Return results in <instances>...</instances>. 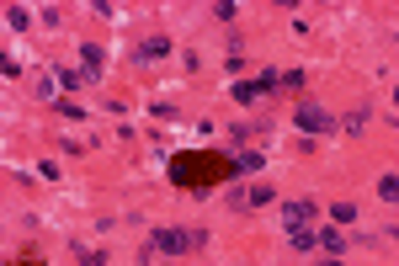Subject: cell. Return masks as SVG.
Wrapping results in <instances>:
<instances>
[{"label": "cell", "instance_id": "cell-9", "mask_svg": "<svg viewBox=\"0 0 399 266\" xmlns=\"http://www.w3.org/2000/svg\"><path fill=\"white\" fill-rule=\"evenodd\" d=\"M54 80H59L64 91H80V86L91 80V75H86V70H75V64H59V70H54Z\"/></svg>", "mask_w": 399, "mask_h": 266}, {"label": "cell", "instance_id": "cell-10", "mask_svg": "<svg viewBox=\"0 0 399 266\" xmlns=\"http://www.w3.org/2000/svg\"><path fill=\"white\" fill-rule=\"evenodd\" d=\"M368 112H373V107H352V112H346L336 128H341V133H362V128H368Z\"/></svg>", "mask_w": 399, "mask_h": 266}, {"label": "cell", "instance_id": "cell-12", "mask_svg": "<svg viewBox=\"0 0 399 266\" xmlns=\"http://www.w3.org/2000/svg\"><path fill=\"white\" fill-rule=\"evenodd\" d=\"M288 245H293L298 256H304V251H314V229H288Z\"/></svg>", "mask_w": 399, "mask_h": 266}, {"label": "cell", "instance_id": "cell-4", "mask_svg": "<svg viewBox=\"0 0 399 266\" xmlns=\"http://www.w3.org/2000/svg\"><path fill=\"white\" fill-rule=\"evenodd\" d=\"M314 213H320L314 197H293V203H282V224H288V229H309Z\"/></svg>", "mask_w": 399, "mask_h": 266}, {"label": "cell", "instance_id": "cell-17", "mask_svg": "<svg viewBox=\"0 0 399 266\" xmlns=\"http://www.w3.org/2000/svg\"><path fill=\"white\" fill-rule=\"evenodd\" d=\"M378 197H384V203H394V197H399V176H384V181H378Z\"/></svg>", "mask_w": 399, "mask_h": 266}, {"label": "cell", "instance_id": "cell-7", "mask_svg": "<svg viewBox=\"0 0 399 266\" xmlns=\"http://www.w3.org/2000/svg\"><path fill=\"white\" fill-rule=\"evenodd\" d=\"M229 96H235L240 107H256V102L266 96V91H261V80H235V91H229Z\"/></svg>", "mask_w": 399, "mask_h": 266}, {"label": "cell", "instance_id": "cell-19", "mask_svg": "<svg viewBox=\"0 0 399 266\" xmlns=\"http://www.w3.org/2000/svg\"><path fill=\"white\" fill-rule=\"evenodd\" d=\"M54 107H59V118H70V123H80V118H86V112H80V107H75V102H64V96H59V102H54Z\"/></svg>", "mask_w": 399, "mask_h": 266}, {"label": "cell", "instance_id": "cell-20", "mask_svg": "<svg viewBox=\"0 0 399 266\" xmlns=\"http://www.w3.org/2000/svg\"><path fill=\"white\" fill-rule=\"evenodd\" d=\"M229 139H235V144L245 149V139H256V128H245V123H235V128H229Z\"/></svg>", "mask_w": 399, "mask_h": 266}, {"label": "cell", "instance_id": "cell-11", "mask_svg": "<svg viewBox=\"0 0 399 266\" xmlns=\"http://www.w3.org/2000/svg\"><path fill=\"white\" fill-rule=\"evenodd\" d=\"M261 149H240V160H235V171H240V176H245V171H261Z\"/></svg>", "mask_w": 399, "mask_h": 266}, {"label": "cell", "instance_id": "cell-21", "mask_svg": "<svg viewBox=\"0 0 399 266\" xmlns=\"http://www.w3.org/2000/svg\"><path fill=\"white\" fill-rule=\"evenodd\" d=\"M16 266H43V261H38V256H22V261H16Z\"/></svg>", "mask_w": 399, "mask_h": 266}, {"label": "cell", "instance_id": "cell-6", "mask_svg": "<svg viewBox=\"0 0 399 266\" xmlns=\"http://www.w3.org/2000/svg\"><path fill=\"white\" fill-rule=\"evenodd\" d=\"M165 54H171V38H144L133 59H139V64H155V59H165Z\"/></svg>", "mask_w": 399, "mask_h": 266}, {"label": "cell", "instance_id": "cell-15", "mask_svg": "<svg viewBox=\"0 0 399 266\" xmlns=\"http://www.w3.org/2000/svg\"><path fill=\"white\" fill-rule=\"evenodd\" d=\"M277 91H304V70H282Z\"/></svg>", "mask_w": 399, "mask_h": 266}, {"label": "cell", "instance_id": "cell-1", "mask_svg": "<svg viewBox=\"0 0 399 266\" xmlns=\"http://www.w3.org/2000/svg\"><path fill=\"white\" fill-rule=\"evenodd\" d=\"M165 176L176 181L181 192H213L219 181H235V160L229 155H203V149H181V155H171V165H165Z\"/></svg>", "mask_w": 399, "mask_h": 266}, {"label": "cell", "instance_id": "cell-18", "mask_svg": "<svg viewBox=\"0 0 399 266\" xmlns=\"http://www.w3.org/2000/svg\"><path fill=\"white\" fill-rule=\"evenodd\" d=\"M213 16H219V22H235L240 6H235V0H219V6H213Z\"/></svg>", "mask_w": 399, "mask_h": 266}, {"label": "cell", "instance_id": "cell-3", "mask_svg": "<svg viewBox=\"0 0 399 266\" xmlns=\"http://www.w3.org/2000/svg\"><path fill=\"white\" fill-rule=\"evenodd\" d=\"M293 123L304 133H336V118H330L320 102H298V112H293Z\"/></svg>", "mask_w": 399, "mask_h": 266}, {"label": "cell", "instance_id": "cell-5", "mask_svg": "<svg viewBox=\"0 0 399 266\" xmlns=\"http://www.w3.org/2000/svg\"><path fill=\"white\" fill-rule=\"evenodd\" d=\"M80 70L96 80V75L107 70V48H102V43H80Z\"/></svg>", "mask_w": 399, "mask_h": 266}, {"label": "cell", "instance_id": "cell-16", "mask_svg": "<svg viewBox=\"0 0 399 266\" xmlns=\"http://www.w3.org/2000/svg\"><path fill=\"white\" fill-rule=\"evenodd\" d=\"M6 22H11V32H27V11L22 6H6Z\"/></svg>", "mask_w": 399, "mask_h": 266}, {"label": "cell", "instance_id": "cell-14", "mask_svg": "<svg viewBox=\"0 0 399 266\" xmlns=\"http://www.w3.org/2000/svg\"><path fill=\"white\" fill-rule=\"evenodd\" d=\"M54 86H59L54 75H38V86H32V96H43V102H59V96H54Z\"/></svg>", "mask_w": 399, "mask_h": 266}, {"label": "cell", "instance_id": "cell-8", "mask_svg": "<svg viewBox=\"0 0 399 266\" xmlns=\"http://www.w3.org/2000/svg\"><path fill=\"white\" fill-rule=\"evenodd\" d=\"M314 245H320V251H325V256H341V251H346V235H341V229H330V224H325V229L314 235Z\"/></svg>", "mask_w": 399, "mask_h": 266}, {"label": "cell", "instance_id": "cell-2", "mask_svg": "<svg viewBox=\"0 0 399 266\" xmlns=\"http://www.w3.org/2000/svg\"><path fill=\"white\" fill-rule=\"evenodd\" d=\"M181 251H192V235H181V229H149L144 240V261H155V256H181Z\"/></svg>", "mask_w": 399, "mask_h": 266}, {"label": "cell", "instance_id": "cell-13", "mask_svg": "<svg viewBox=\"0 0 399 266\" xmlns=\"http://www.w3.org/2000/svg\"><path fill=\"white\" fill-rule=\"evenodd\" d=\"M330 219L336 224H357V203H330Z\"/></svg>", "mask_w": 399, "mask_h": 266}]
</instances>
